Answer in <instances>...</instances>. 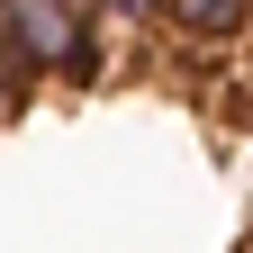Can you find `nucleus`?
<instances>
[{"mask_svg":"<svg viewBox=\"0 0 253 253\" xmlns=\"http://www.w3.org/2000/svg\"><path fill=\"white\" fill-rule=\"evenodd\" d=\"M0 37L37 63V73H63V82H90V73H100L90 0H0Z\"/></svg>","mask_w":253,"mask_h":253,"instance_id":"f257e3e1","label":"nucleus"},{"mask_svg":"<svg viewBox=\"0 0 253 253\" xmlns=\"http://www.w3.org/2000/svg\"><path fill=\"white\" fill-rule=\"evenodd\" d=\"M163 18L181 37H199V45H226V37L253 27V0H163Z\"/></svg>","mask_w":253,"mask_h":253,"instance_id":"f03ea898","label":"nucleus"},{"mask_svg":"<svg viewBox=\"0 0 253 253\" xmlns=\"http://www.w3.org/2000/svg\"><path fill=\"white\" fill-rule=\"evenodd\" d=\"M37 82H45V73H37V63H27L9 37H0V118H18L27 100H37Z\"/></svg>","mask_w":253,"mask_h":253,"instance_id":"7ed1b4c3","label":"nucleus"}]
</instances>
